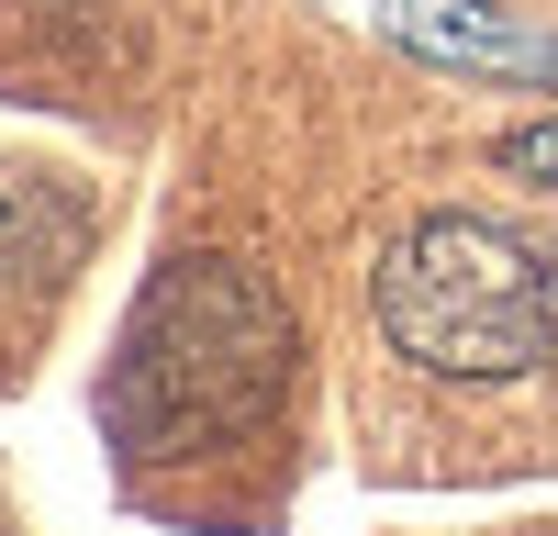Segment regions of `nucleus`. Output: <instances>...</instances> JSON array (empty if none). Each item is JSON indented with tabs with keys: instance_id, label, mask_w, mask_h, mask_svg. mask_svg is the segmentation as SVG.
<instances>
[{
	"instance_id": "obj_1",
	"label": "nucleus",
	"mask_w": 558,
	"mask_h": 536,
	"mask_svg": "<svg viewBox=\"0 0 558 536\" xmlns=\"http://www.w3.org/2000/svg\"><path fill=\"white\" fill-rule=\"evenodd\" d=\"M279 391H291V313H279V291L235 257H179L134 302L101 414L146 459H191V447L268 425Z\"/></svg>"
},
{
	"instance_id": "obj_2",
	"label": "nucleus",
	"mask_w": 558,
	"mask_h": 536,
	"mask_svg": "<svg viewBox=\"0 0 558 536\" xmlns=\"http://www.w3.org/2000/svg\"><path fill=\"white\" fill-rule=\"evenodd\" d=\"M380 336L436 380H525L558 357V246L481 212H425L380 257Z\"/></svg>"
},
{
	"instance_id": "obj_3",
	"label": "nucleus",
	"mask_w": 558,
	"mask_h": 536,
	"mask_svg": "<svg viewBox=\"0 0 558 536\" xmlns=\"http://www.w3.org/2000/svg\"><path fill=\"white\" fill-rule=\"evenodd\" d=\"M89 246V212L34 168H0V291H45L68 280V257Z\"/></svg>"
},
{
	"instance_id": "obj_4",
	"label": "nucleus",
	"mask_w": 558,
	"mask_h": 536,
	"mask_svg": "<svg viewBox=\"0 0 558 536\" xmlns=\"http://www.w3.org/2000/svg\"><path fill=\"white\" fill-rule=\"evenodd\" d=\"M391 34L425 45V57H481V68H547L558 78V45H536L525 23L481 12V0H391Z\"/></svg>"
},
{
	"instance_id": "obj_5",
	"label": "nucleus",
	"mask_w": 558,
	"mask_h": 536,
	"mask_svg": "<svg viewBox=\"0 0 558 536\" xmlns=\"http://www.w3.org/2000/svg\"><path fill=\"white\" fill-rule=\"evenodd\" d=\"M502 168L536 179V191H558V123H514V134H502Z\"/></svg>"
}]
</instances>
